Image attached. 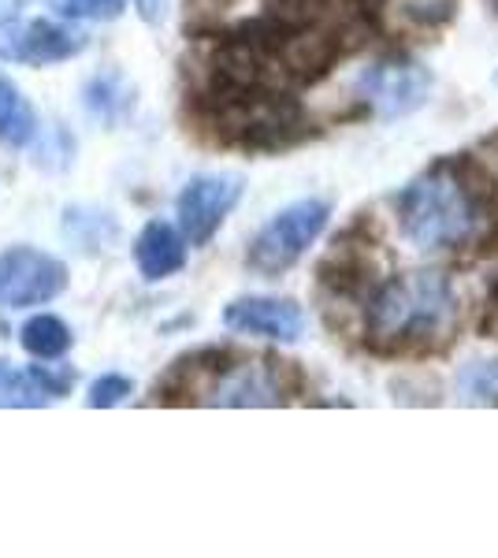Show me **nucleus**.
<instances>
[{"instance_id":"f257e3e1","label":"nucleus","mask_w":498,"mask_h":558,"mask_svg":"<svg viewBox=\"0 0 498 558\" xmlns=\"http://www.w3.org/2000/svg\"><path fill=\"white\" fill-rule=\"evenodd\" d=\"M394 209L405 242L421 254L498 250L495 183L473 157H439L398 191Z\"/></svg>"},{"instance_id":"f03ea898","label":"nucleus","mask_w":498,"mask_h":558,"mask_svg":"<svg viewBox=\"0 0 498 558\" xmlns=\"http://www.w3.org/2000/svg\"><path fill=\"white\" fill-rule=\"evenodd\" d=\"M461 294L436 268L398 272L376 283L365 305V343L379 357L442 354L454 343Z\"/></svg>"},{"instance_id":"7ed1b4c3","label":"nucleus","mask_w":498,"mask_h":558,"mask_svg":"<svg viewBox=\"0 0 498 558\" xmlns=\"http://www.w3.org/2000/svg\"><path fill=\"white\" fill-rule=\"evenodd\" d=\"M331 220V202L328 197H302L291 202L287 209H279L257 235L250 239L246 265L250 272L276 279L302 260L316 246V239L324 235Z\"/></svg>"},{"instance_id":"20e7f679","label":"nucleus","mask_w":498,"mask_h":558,"mask_svg":"<svg viewBox=\"0 0 498 558\" xmlns=\"http://www.w3.org/2000/svg\"><path fill=\"white\" fill-rule=\"evenodd\" d=\"M432 86H436L432 68L421 64L410 52H387V57L373 60L353 83L357 97L368 105V112L387 123L421 112L432 97Z\"/></svg>"},{"instance_id":"39448f33","label":"nucleus","mask_w":498,"mask_h":558,"mask_svg":"<svg viewBox=\"0 0 498 558\" xmlns=\"http://www.w3.org/2000/svg\"><path fill=\"white\" fill-rule=\"evenodd\" d=\"M246 194V179L239 172H202L179 191L175 216L190 246H208L223 220L234 213V205Z\"/></svg>"},{"instance_id":"423d86ee","label":"nucleus","mask_w":498,"mask_h":558,"mask_svg":"<svg viewBox=\"0 0 498 558\" xmlns=\"http://www.w3.org/2000/svg\"><path fill=\"white\" fill-rule=\"evenodd\" d=\"M68 291V265L34 246L0 254V310H31Z\"/></svg>"},{"instance_id":"0eeeda50","label":"nucleus","mask_w":498,"mask_h":558,"mask_svg":"<svg viewBox=\"0 0 498 558\" xmlns=\"http://www.w3.org/2000/svg\"><path fill=\"white\" fill-rule=\"evenodd\" d=\"M86 49V34L57 20H0V60L8 64L52 68L78 57Z\"/></svg>"},{"instance_id":"6e6552de","label":"nucleus","mask_w":498,"mask_h":558,"mask_svg":"<svg viewBox=\"0 0 498 558\" xmlns=\"http://www.w3.org/2000/svg\"><path fill=\"white\" fill-rule=\"evenodd\" d=\"M294 362H246L228 368L208 387V407H283L291 395Z\"/></svg>"},{"instance_id":"1a4fd4ad","label":"nucleus","mask_w":498,"mask_h":558,"mask_svg":"<svg viewBox=\"0 0 498 558\" xmlns=\"http://www.w3.org/2000/svg\"><path fill=\"white\" fill-rule=\"evenodd\" d=\"M223 328L234 336L271 339V343H297L305 336V310L294 299L246 294L223 310Z\"/></svg>"},{"instance_id":"9d476101","label":"nucleus","mask_w":498,"mask_h":558,"mask_svg":"<svg viewBox=\"0 0 498 558\" xmlns=\"http://www.w3.org/2000/svg\"><path fill=\"white\" fill-rule=\"evenodd\" d=\"M373 239L353 242V231L335 239L331 254L320 260V287H328L335 299H361L376 291V260L368 254Z\"/></svg>"},{"instance_id":"9b49d317","label":"nucleus","mask_w":498,"mask_h":558,"mask_svg":"<svg viewBox=\"0 0 498 558\" xmlns=\"http://www.w3.org/2000/svg\"><path fill=\"white\" fill-rule=\"evenodd\" d=\"M75 384V373L52 365L12 368L0 362V407H49Z\"/></svg>"},{"instance_id":"f8f14e48","label":"nucleus","mask_w":498,"mask_h":558,"mask_svg":"<svg viewBox=\"0 0 498 558\" xmlns=\"http://www.w3.org/2000/svg\"><path fill=\"white\" fill-rule=\"evenodd\" d=\"M186 246L190 242L183 228L168 220H149L134 239V265H138L142 279L160 283V279H171L186 268Z\"/></svg>"},{"instance_id":"ddd939ff","label":"nucleus","mask_w":498,"mask_h":558,"mask_svg":"<svg viewBox=\"0 0 498 558\" xmlns=\"http://www.w3.org/2000/svg\"><path fill=\"white\" fill-rule=\"evenodd\" d=\"M38 134V116H34L31 101L23 97V89L8 75H0V142L4 146H26Z\"/></svg>"},{"instance_id":"4468645a","label":"nucleus","mask_w":498,"mask_h":558,"mask_svg":"<svg viewBox=\"0 0 498 558\" xmlns=\"http://www.w3.org/2000/svg\"><path fill=\"white\" fill-rule=\"evenodd\" d=\"M20 343L38 362H60L71 350V343H75V336H71V328L57 313H38V317H31L20 328Z\"/></svg>"},{"instance_id":"2eb2a0df","label":"nucleus","mask_w":498,"mask_h":558,"mask_svg":"<svg viewBox=\"0 0 498 558\" xmlns=\"http://www.w3.org/2000/svg\"><path fill=\"white\" fill-rule=\"evenodd\" d=\"M454 395L465 407H498V357H473L461 365Z\"/></svg>"},{"instance_id":"dca6fc26","label":"nucleus","mask_w":498,"mask_h":558,"mask_svg":"<svg viewBox=\"0 0 498 558\" xmlns=\"http://www.w3.org/2000/svg\"><path fill=\"white\" fill-rule=\"evenodd\" d=\"M398 12L413 26L439 31V26H447L458 15V0H398Z\"/></svg>"},{"instance_id":"f3484780","label":"nucleus","mask_w":498,"mask_h":558,"mask_svg":"<svg viewBox=\"0 0 498 558\" xmlns=\"http://www.w3.org/2000/svg\"><path fill=\"white\" fill-rule=\"evenodd\" d=\"M131 395H134V380H131V376L105 373V376H97V380L89 384L86 407L89 410H112V407H120V402L131 399Z\"/></svg>"},{"instance_id":"a211bd4d","label":"nucleus","mask_w":498,"mask_h":558,"mask_svg":"<svg viewBox=\"0 0 498 558\" xmlns=\"http://www.w3.org/2000/svg\"><path fill=\"white\" fill-rule=\"evenodd\" d=\"M60 15L68 20H97V23H108V20H120L126 0H52Z\"/></svg>"},{"instance_id":"6ab92c4d","label":"nucleus","mask_w":498,"mask_h":558,"mask_svg":"<svg viewBox=\"0 0 498 558\" xmlns=\"http://www.w3.org/2000/svg\"><path fill=\"white\" fill-rule=\"evenodd\" d=\"M491 8H495V15H498V0H491Z\"/></svg>"},{"instance_id":"aec40b11","label":"nucleus","mask_w":498,"mask_h":558,"mask_svg":"<svg viewBox=\"0 0 498 558\" xmlns=\"http://www.w3.org/2000/svg\"><path fill=\"white\" fill-rule=\"evenodd\" d=\"M495 83H498V71H495Z\"/></svg>"}]
</instances>
